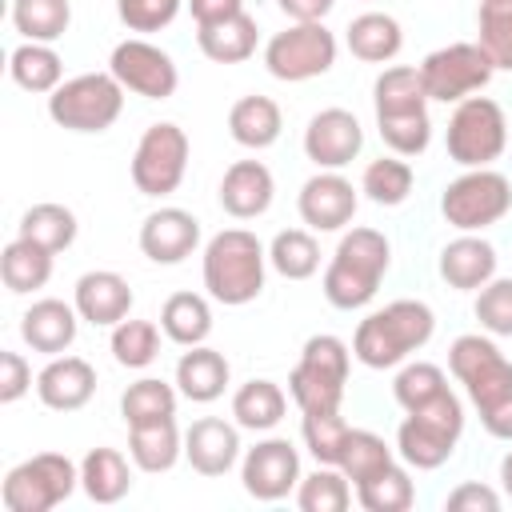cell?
Returning a JSON list of instances; mask_svg holds the SVG:
<instances>
[{"mask_svg":"<svg viewBox=\"0 0 512 512\" xmlns=\"http://www.w3.org/2000/svg\"><path fill=\"white\" fill-rule=\"evenodd\" d=\"M448 372L464 384L488 436L512 444V360L500 352L496 336L464 332L448 348Z\"/></svg>","mask_w":512,"mask_h":512,"instance_id":"cell-1","label":"cell"},{"mask_svg":"<svg viewBox=\"0 0 512 512\" xmlns=\"http://www.w3.org/2000/svg\"><path fill=\"white\" fill-rule=\"evenodd\" d=\"M392 264V244L384 232L376 228H348L336 240V252L324 268V300L340 312H356L364 304H372V296L380 292V280L388 276Z\"/></svg>","mask_w":512,"mask_h":512,"instance_id":"cell-2","label":"cell"},{"mask_svg":"<svg viewBox=\"0 0 512 512\" xmlns=\"http://www.w3.org/2000/svg\"><path fill=\"white\" fill-rule=\"evenodd\" d=\"M436 332V312L424 300H392L376 312H368L356 324L352 356L364 368H400L412 352H420Z\"/></svg>","mask_w":512,"mask_h":512,"instance_id":"cell-3","label":"cell"},{"mask_svg":"<svg viewBox=\"0 0 512 512\" xmlns=\"http://www.w3.org/2000/svg\"><path fill=\"white\" fill-rule=\"evenodd\" d=\"M200 276L216 304H228V308L252 304L264 292L268 248L248 228H224L204 244Z\"/></svg>","mask_w":512,"mask_h":512,"instance_id":"cell-4","label":"cell"},{"mask_svg":"<svg viewBox=\"0 0 512 512\" xmlns=\"http://www.w3.org/2000/svg\"><path fill=\"white\" fill-rule=\"evenodd\" d=\"M460 432H464V404L448 388L444 396L428 400L424 408L404 412V420L396 428V456L416 472H432L452 460Z\"/></svg>","mask_w":512,"mask_h":512,"instance_id":"cell-5","label":"cell"},{"mask_svg":"<svg viewBox=\"0 0 512 512\" xmlns=\"http://www.w3.org/2000/svg\"><path fill=\"white\" fill-rule=\"evenodd\" d=\"M348 368H352V348L332 332H316L304 340L300 360L288 372V396L296 400L300 412H340Z\"/></svg>","mask_w":512,"mask_h":512,"instance_id":"cell-6","label":"cell"},{"mask_svg":"<svg viewBox=\"0 0 512 512\" xmlns=\"http://www.w3.org/2000/svg\"><path fill=\"white\" fill-rule=\"evenodd\" d=\"M80 488V464L64 452H36L8 468L0 484L4 512H52Z\"/></svg>","mask_w":512,"mask_h":512,"instance_id":"cell-7","label":"cell"},{"mask_svg":"<svg viewBox=\"0 0 512 512\" xmlns=\"http://www.w3.org/2000/svg\"><path fill=\"white\" fill-rule=\"evenodd\" d=\"M124 112V84L112 72H80L48 96L52 124L68 132H108Z\"/></svg>","mask_w":512,"mask_h":512,"instance_id":"cell-8","label":"cell"},{"mask_svg":"<svg viewBox=\"0 0 512 512\" xmlns=\"http://www.w3.org/2000/svg\"><path fill=\"white\" fill-rule=\"evenodd\" d=\"M448 160L460 168H492L508 148V116L492 96H468L452 108L444 132Z\"/></svg>","mask_w":512,"mask_h":512,"instance_id":"cell-9","label":"cell"},{"mask_svg":"<svg viewBox=\"0 0 512 512\" xmlns=\"http://www.w3.org/2000/svg\"><path fill=\"white\" fill-rule=\"evenodd\" d=\"M440 212L456 232H484L512 212V180L496 168H464L444 184Z\"/></svg>","mask_w":512,"mask_h":512,"instance_id":"cell-10","label":"cell"},{"mask_svg":"<svg viewBox=\"0 0 512 512\" xmlns=\"http://www.w3.org/2000/svg\"><path fill=\"white\" fill-rule=\"evenodd\" d=\"M188 156H192V144H188V132L172 120H156L144 128V136L136 140V152H132V184L140 196H172L180 184H184V172H188Z\"/></svg>","mask_w":512,"mask_h":512,"instance_id":"cell-11","label":"cell"},{"mask_svg":"<svg viewBox=\"0 0 512 512\" xmlns=\"http://www.w3.org/2000/svg\"><path fill=\"white\" fill-rule=\"evenodd\" d=\"M416 68H420L428 100H436V104H460V100L476 96L480 88H488V80L496 72V64L488 60V52L476 40L444 44V48L428 52Z\"/></svg>","mask_w":512,"mask_h":512,"instance_id":"cell-12","label":"cell"},{"mask_svg":"<svg viewBox=\"0 0 512 512\" xmlns=\"http://www.w3.org/2000/svg\"><path fill=\"white\" fill-rule=\"evenodd\" d=\"M336 52H340V44L324 28V20L288 24L284 32H276L264 44V68H268V76H276L284 84H304V80L324 76L336 64Z\"/></svg>","mask_w":512,"mask_h":512,"instance_id":"cell-13","label":"cell"},{"mask_svg":"<svg viewBox=\"0 0 512 512\" xmlns=\"http://www.w3.org/2000/svg\"><path fill=\"white\" fill-rule=\"evenodd\" d=\"M108 72L124 84V92L144 96V100H168L176 92V84H180L176 60L160 44H152L144 36L120 40L112 48V56H108Z\"/></svg>","mask_w":512,"mask_h":512,"instance_id":"cell-14","label":"cell"},{"mask_svg":"<svg viewBox=\"0 0 512 512\" xmlns=\"http://www.w3.org/2000/svg\"><path fill=\"white\" fill-rule=\"evenodd\" d=\"M240 484L252 500L276 504L300 484V452L288 436H264L240 456Z\"/></svg>","mask_w":512,"mask_h":512,"instance_id":"cell-15","label":"cell"},{"mask_svg":"<svg viewBox=\"0 0 512 512\" xmlns=\"http://www.w3.org/2000/svg\"><path fill=\"white\" fill-rule=\"evenodd\" d=\"M356 208H360V188H352V180L332 168L308 176L296 196V212L312 232H344Z\"/></svg>","mask_w":512,"mask_h":512,"instance_id":"cell-16","label":"cell"},{"mask_svg":"<svg viewBox=\"0 0 512 512\" xmlns=\"http://www.w3.org/2000/svg\"><path fill=\"white\" fill-rule=\"evenodd\" d=\"M360 148H364V128L348 108H320L304 128V156L316 168L340 172L360 156Z\"/></svg>","mask_w":512,"mask_h":512,"instance_id":"cell-17","label":"cell"},{"mask_svg":"<svg viewBox=\"0 0 512 512\" xmlns=\"http://www.w3.org/2000/svg\"><path fill=\"white\" fill-rule=\"evenodd\" d=\"M200 248V220L188 208H156L140 224V252L152 264H180Z\"/></svg>","mask_w":512,"mask_h":512,"instance_id":"cell-18","label":"cell"},{"mask_svg":"<svg viewBox=\"0 0 512 512\" xmlns=\"http://www.w3.org/2000/svg\"><path fill=\"white\" fill-rule=\"evenodd\" d=\"M132 300V284L112 268H92L72 288V304L80 320H88L92 328H116L120 320H128Z\"/></svg>","mask_w":512,"mask_h":512,"instance_id":"cell-19","label":"cell"},{"mask_svg":"<svg viewBox=\"0 0 512 512\" xmlns=\"http://www.w3.org/2000/svg\"><path fill=\"white\" fill-rule=\"evenodd\" d=\"M36 396L52 412H80L96 396V368L84 356H48L36 372Z\"/></svg>","mask_w":512,"mask_h":512,"instance_id":"cell-20","label":"cell"},{"mask_svg":"<svg viewBox=\"0 0 512 512\" xmlns=\"http://www.w3.org/2000/svg\"><path fill=\"white\" fill-rule=\"evenodd\" d=\"M184 460L200 476H224L240 464V424L220 416H200L184 432Z\"/></svg>","mask_w":512,"mask_h":512,"instance_id":"cell-21","label":"cell"},{"mask_svg":"<svg viewBox=\"0 0 512 512\" xmlns=\"http://www.w3.org/2000/svg\"><path fill=\"white\" fill-rule=\"evenodd\" d=\"M76 332H80L76 304H64L56 296L32 300V308H24L20 316V340L40 356H64L76 344Z\"/></svg>","mask_w":512,"mask_h":512,"instance_id":"cell-22","label":"cell"},{"mask_svg":"<svg viewBox=\"0 0 512 512\" xmlns=\"http://www.w3.org/2000/svg\"><path fill=\"white\" fill-rule=\"evenodd\" d=\"M276 180L264 160H236L220 176V208L232 220H256L272 208Z\"/></svg>","mask_w":512,"mask_h":512,"instance_id":"cell-23","label":"cell"},{"mask_svg":"<svg viewBox=\"0 0 512 512\" xmlns=\"http://www.w3.org/2000/svg\"><path fill=\"white\" fill-rule=\"evenodd\" d=\"M436 272L456 292H480L496 276V248L480 232H460L440 248Z\"/></svg>","mask_w":512,"mask_h":512,"instance_id":"cell-24","label":"cell"},{"mask_svg":"<svg viewBox=\"0 0 512 512\" xmlns=\"http://www.w3.org/2000/svg\"><path fill=\"white\" fill-rule=\"evenodd\" d=\"M228 380H232V368H228L224 352H216V348H208V344H192V348L180 352V360H176V388H180V396L192 400V404H212V400H220L224 388H228Z\"/></svg>","mask_w":512,"mask_h":512,"instance_id":"cell-25","label":"cell"},{"mask_svg":"<svg viewBox=\"0 0 512 512\" xmlns=\"http://www.w3.org/2000/svg\"><path fill=\"white\" fill-rule=\"evenodd\" d=\"M284 132V116H280V104L272 96H240L232 108H228V136L240 144V148H252V152H264L280 140Z\"/></svg>","mask_w":512,"mask_h":512,"instance_id":"cell-26","label":"cell"},{"mask_svg":"<svg viewBox=\"0 0 512 512\" xmlns=\"http://www.w3.org/2000/svg\"><path fill=\"white\" fill-rule=\"evenodd\" d=\"M128 456L140 472H172L176 460L184 456V436L176 428V416L168 420H148V424H128Z\"/></svg>","mask_w":512,"mask_h":512,"instance_id":"cell-27","label":"cell"},{"mask_svg":"<svg viewBox=\"0 0 512 512\" xmlns=\"http://www.w3.org/2000/svg\"><path fill=\"white\" fill-rule=\"evenodd\" d=\"M344 44H348V52H352L356 60H364V64H388V60H396L400 48H404V28H400V20L388 16V12H360V16L348 20Z\"/></svg>","mask_w":512,"mask_h":512,"instance_id":"cell-28","label":"cell"},{"mask_svg":"<svg viewBox=\"0 0 512 512\" xmlns=\"http://www.w3.org/2000/svg\"><path fill=\"white\" fill-rule=\"evenodd\" d=\"M132 460V456H128ZM116 448H88L80 460V488L92 504H120L132 492V468Z\"/></svg>","mask_w":512,"mask_h":512,"instance_id":"cell-29","label":"cell"},{"mask_svg":"<svg viewBox=\"0 0 512 512\" xmlns=\"http://www.w3.org/2000/svg\"><path fill=\"white\" fill-rule=\"evenodd\" d=\"M8 76L24 88V92H36V96H52L60 84H64V60L52 44H40V40H20L12 52H8Z\"/></svg>","mask_w":512,"mask_h":512,"instance_id":"cell-30","label":"cell"},{"mask_svg":"<svg viewBox=\"0 0 512 512\" xmlns=\"http://www.w3.org/2000/svg\"><path fill=\"white\" fill-rule=\"evenodd\" d=\"M256 40H260V28H256V16L248 12L196 28V44L212 64H244L256 52Z\"/></svg>","mask_w":512,"mask_h":512,"instance_id":"cell-31","label":"cell"},{"mask_svg":"<svg viewBox=\"0 0 512 512\" xmlns=\"http://www.w3.org/2000/svg\"><path fill=\"white\" fill-rule=\"evenodd\" d=\"M160 332L180 344V348H192V344H204L212 336V304L208 296L200 292H172L160 308Z\"/></svg>","mask_w":512,"mask_h":512,"instance_id":"cell-32","label":"cell"},{"mask_svg":"<svg viewBox=\"0 0 512 512\" xmlns=\"http://www.w3.org/2000/svg\"><path fill=\"white\" fill-rule=\"evenodd\" d=\"M288 412V396L276 380H248L232 392V420L244 432H272Z\"/></svg>","mask_w":512,"mask_h":512,"instance_id":"cell-33","label":"cell"},{"mask_svg":"<svg viewBox=\"0 0 512 512\" xmlns=\"http://www.w3.org/2000/svg\"><path fill=\"white\" fill-rule=\"evenodd\" d=\"M0 280L16 296L44 288L52 280V252L40 248V244H32V240H24V236L8 240L4 252H0Z\"/></svg>","mask_w":512,"mask_h":512,"instance_id":"cell-34","label":"cell"},{"mask_svg":"<svg viewBox=\"0 0 512 512\" xmlns=\"http://www.w3.org/2000/svg\"><path fill=\"white\" fill-rule=\"evenodd\" d=\"M372 104L376 116H404V112H428V92L420 80V68L412 64H392L376 76L372 84Z\"/></svg>","mask_w":512,"mask_h":512,"instance_id":"cell-35","label":"cell"},{"mask_svg":"<svg viewBox=\"0 0 512 512\" xmlns=\"http://www.w3.org/2000/svg\"><path fill=\"white\" fill-rule=\"evenodd\" d=\"M76 232H80L76 212L64 208V204H56V200H44V204H32L20 216V232L16 236H24V240H32V244H40V248H48L56 256V252L72 248Z\"/></svg>","mask_w":512,"mask_h":512,"instance_id":"cell-36","label":"cell"},{"mask_svg":"<svg viewBox=\"0 0 512 512\" xmlns=\"http://www.w3.org/2000/svg\"><path fill=\"white\" fill-rule=\"evenodd\" d=\"M392 460H396V452H392V444H388L384 436H376V432H368V428H348L336 468H340V472L352 480V488H356V484L372 480L376 472H384Z\"/></svg>","mask_w":512,"mask_h":512,"instance_id":"cell-37","label":"cell"},{"mask_svg":"<svg viewBox=\"0 0 512 512\" xmlns=\"http://www.w3.org/2000/svg\"><path fill=\"white\" fill-rule=\"evenodd\" d=\"M268 264L284 276V280H308L320 272V244L312 236V228H284L272 236L268 244Z\"/></svg>","mask_w":512,"mask_h":512,"instance_id":"cell-38","label":"cell"},{"mask_svg":"<svg viewBox=\"0 0 512 512\" xmlns=\"http://www.w3.org/2000/svg\"><path fill=\"white\" fill-rule=\"evenodd\" d=\"M72 24V0H12V28L24 40L56 44Z\"/></svg>","mask_w":512,"mask_h":512,"instance_id":"cell-39","label":"cell"},{"mask_svg":"<svg viewBox=\"0 0 512 512\" xmlns=\"http://www.w3.org/2000/svg\"><path fill=\"white\" fill-rule=\"evenodd\" d=\"M412 164L404 156H380V160H368L364 176H360V192L380 204V208H400L408 196H412Z\"/></svg>","mask_w":512,"mask_h":512,"instance_id":"cell-40","label":"cell"},{"mask_svg":"<svg viewBox=\"0 0 512 512\" xmlns=\"http://www.w3.org/2000/svg\"><path fill=\"white\" fill-rule=\"evenodd\" d=\"M356 504L364 512H408L416 504V484H412L408 468L392 460L384 472L356 484Z\"/></svg>","mask_w":512,"mask_h":512,"instance_id":"cell-41","label":"cell"},{"mask_svg":"<svg viewBox=\"0 0 512 512\" xmlns=\"http://www.w3.org/2000/svg\"><path fill=\"white\" fill-rule=\"evenodd\" d=\"M176 400H180V388H172L168 380L144 376V380H136V384L124 388V396H120V416H124V424L168 420V416H176Z\"/></svg>","mask_w":512,"mask_h":512,"instance_id":"cell-42","label":"cell"},{"mask_svg":"<svg viewBox=\"0 0 512 512\" xmlns=\"http://www.w3.org/2000/svg\"><path fill=\"white\" fill-rule=\"evenodd\" d=\"M296 504L300 512H344L352 504V480L336 464H316V472L300 476Z\"/></svg>","mask_w":512,"mask_h":512,"instance_id":"cell-43","label":"cell"},{"mask_svg":"<svg viewBox=\"0 0 512 512\" xmlns=\"http://www.w3.org/2000/svg\"><path fill=\"white\" fill-rule=\"evenodd\" d=\"M476 44L488 52L496 72H512V0H480Z\"/></svg>","mask_w":512,"mask_h":512,"instance_id":"cell-44","label":"cell"},{"mask_svg":"<svg viewBox=\"0 0 512 512\" xmlns=\"http://www.w3.org/2000/svg\"><path fill=\"white\" fill-rule=\"evenodd\" d=\"M108 348H112V360L120 368H148L160 356V328L152 320H132L128 316L112 328Z\"/></svg>","mask_w":512,"mask_h":512,"instance_id":"cell-45","label":"cell"},{"mask_svg":"<svg viewBox=\"0 0 512 512\" xmlns=\"http://www.w3.org/2000/svg\"><path fill=\"white\" fill-rule=\"evenodd\" d=\"M448 392V376L440 364H428V360H412V364H400L396 380H392V396L404 412L412 408H424L428 400L444 396Z\"/></svg>","mask_w":512,"mask_h":512,"instance_id":"cell-46","label":"cell"},{"mask_svg":"<svg viewBox=\"0 0 512 512\" xmlns=\"http://www.w3.org/2000/svg\"><path fill=\"white\" fill-rule=\"evenodd\" d=\"M300 436H304V448L316 464H336L340 460V448H344V436H348V420L340 412H300Z\"/></svg>","mask_w":512,"mask_h":512,"instance_id":"cell-47","label":"cell"},{"mask_svg":"<svg viewBox=\"0 0 512 512\" xmlns=\"http://www.w3.org/2000/svg\"><path fill=\"white\" fill-rule=\"evenodd\" d=\"M380 140L392 148V156H424L432 144V120L428 112H404V116H376Z\"/></svg>","mask_w":512,"mask_h":512,"instance_id":"cell-48","label":"cell"},{"mask_svg":"<svg viewBox=\"0 0 512 512\" xmlns=\"http://www.w3.org/2000/svg\"><path fill=\"white\" fill-rule=\"evenodd\" d=\"M472 312L488 336H512V276H492L476 292Z\"/></svg>","mask_w":512,"mask_h":512,"instance_id":"cell-49","label":"cell"},{"mask_svg":"<svg viewBox=\"0 0 512 512\" xmlns=\"http://www.w3.org/2000/svg\"><path fill=\"white\" fill-rule=\"evenodd\" d=\"M188 0H116V16L128 32H164Z\"/></svg>","mask_w":512,"mask_h":512,"instance_id":"cell-50","label":"cell"},{"mask_svg":"<svg viewBox=\"0 0 512 512\" xmlns=\"http://www.w3.org/2000/svg\"><path fill=\"white\" fill-rule=\"evenodd\" d=\"M444 508H448V512H496V508H500V492H496L492 484L464 480V484H456V488L444 496Z\"/></svg>","mask_w":512,"mask_h":512,"instance_id":"cell-51","label":"cell"},{"mask_svg":"<svg viewBox=\"0 0 512 512\" xmlns=\"http://www.w3.org/2000/svg\"><path fill=\"white\" fill-rule=\"evenodd\" d=\"M32 388V368L20 352H0V404H16Z\"/></svg>","mask_w":512,"mask_h":512,"instance_id":"cell-52","label":"cell"},{"mask_svg":"<svg viewBox=\"0 0 512 512\" xmlns=\"http://www.w3.org/2000/svg\"><path fill=\"white\" fill-rule=\"evenodd\" d=\"M188 12L196 20V28H204V24H220L228 16H240L244 0H188Z\"/></svg>","mask_w":512,"mask_h":512,"instance_id":"cell-53","label":"cell"},{"mask_svg":"<svg viewBox=\"0 0 512 512\" xmlns=\"http://www.w3.org/2000/svg\"><path fill=\"white\" fill-rule=\"evenodd\" d=\"M276 4L292 24H312V20H324L336 0H276Z\"/></svg>","mask_w":512,"mask_h":512,"instance_id":"cell-54","label":"cell"},{"mask_svg":"<svg viewBox=\"0 0 512 512\" xmlns=\"http://www.w3.org/2000/svg\"><path fill=\"white\" fill-rule=\"evenodd\" d=\"M500 492L512 500V448L500 456Z\"/></svg>","mask_w":512,"mask_h":512,"instance_id":"cell-55","label":"cell"}]
</instances>
